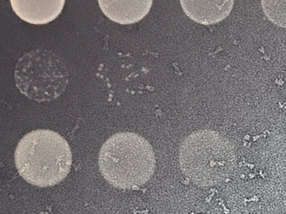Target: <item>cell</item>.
<instances>
[{
    "label": "cell",
    "instance_id": "1",
    "mask_svg": "<svg viewBox=\"0 0 286 214\" xmlns=\"http://www.w3.org/2000/svg\"><path fill=\"white\" fill-rule=\"evenodd\" d=\"M15 162L20 176L31 185L51 187L69 173L72 155L67 141L49 129H36L20 139L15 152Z\"/></svg>",
    "mask_w": 286,
    "mask_h": 214
},
{
    "label": "cell",
    "instance_id": "2",
    "mask_svg": "<svg viewBox=\"0 0 286 214\" xmlns=\"http://www.w3.org/2000/svg\"><path fill=\"white\" fill-rule=\"evenodd\" d=\"M98 165L102 175L110 185L130 189L151 178L156 160L147 140L138 134L125 132L115 134L103 143Z\"/></svg>",
    "mask_w": 286,
    "mask_h": 214
},
{
    "label": "cell",
    "instance_id": "3",
    "mask_svg": "<svg viewBox=\"0 0 286 214\" xmlns=\"http://www.w3.org/2000/svg\"><path fill=\"white\" fill-rule=\"evenodd\" d=\"M231 150L226 139L209 129L187 137L179 151L184 174L200 187L213 186L226 177L232 165Z\"/></svg>",
    "mask_w": 286,
    "mask_h": 214
},
{
    "label": "cell",
    "instance_id": "4",
    "mask_svg": "<svg viewBox=\"0 0 286 214\" xmlns=\"http://www.w3.org/2000/svg\"><path fill=\"white\" fill-rule=\"evenodd\" d=\"M17 88L25 96L38 102L59 98L67 86L68 72L62 59L46 49L25 54L16 65Z\"/></svg>",
    "mask_w": 286,
    "mask_h": 214
},
{
    "label": "cell",
    "instance_id": "5",
    "mask_svg": "<svg viewBox=\"0 0 286 214\" xmlns=\"http://www.w3.org/2000/svg\"><path fill=\"white\" fill-rule=\"evenodd\" d=\"M65 0H10L14 12L24 21L43 25L53 21L62 12Z\"/></svg>",
    "mask_w": 286,
    "mask_h": 214
},
{
    "label": "cell",
    "instance_id": "6",
    "mask_svg": "<svg viewBox=\"0 0 286 214\" xmlns=\"http://www.w3.org/2000/svg\"><path fill=\"white\" fill-rule=\"evenodd\" d=\"M187 16L200 24L210 25L222 21L229 15L234 0H180Z\"/></svg>",
    "mask_w": 286,
    "mask_h": 214
},
{
    "label": "cell",
    "instance_id": "7",
    "mask_svg": "<svg viewBox=\"0 0 286 214\" xmlns=\"http://www.w3.org/2000/svg\"><path fill=\"white\" fill-rule=\"evenodd\" d=\"M106 17L120 24H134L144 18L150 10L153 0H98Z\"/></svg>",
    "mask_w": 286,
    "mask_h": 214
},
{
    "label": "cell",
    "instance_id": "8",
    "mask_svg": "<svg viewBox=\"0 0 286 214\" xmlns=\"http://www.w3.org/2000/svg\"><path fill=\"white\" fill-rule=\"evenodd\" d=\"M263 11L274 24L286 28V0H261Z\"/></svg>",
    "mask_w": 286,
    "mask_h": 214
}]
</instances>
